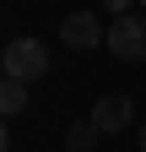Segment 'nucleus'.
<instances>
[{"label":"nucleus","mask_w":146,"mask_h":152,"mask_svg":"<svg viewBox=\"0 0 146 152\" xmlns=\"http://www.w3.org/2000/svg\"><path fill=\"white\" fill-rule=\"evenodd\" d=\"M60 44L65 49H103L108 44V27L98 22L92 11H70L65 22H60Z\"/></svg>","instance_id":"obj_3"},{"label":"nucleus","mask_w":146,"mask_h":152,"mask_svg":"<svg viewBox=\"0 0 146 152\" xmlns=\"http://www.w3.org/2000/svg\"><path fill=\"white\" fill-rule=\"evenodd\" d=\"M0 71L16 76V82H38V76L49 71V49L38 44V38H11L6 54H0Z\"/></svg>","instance_id":"obj_1"},{"label":"nucleus","mask_w":146,"mask_h":152,"mask_svg":"<svg viewBox=\"0 0 146 152\" xmlns=\"http://www.w3.org/2000/svg\"><path fill=\"white\" fill-rule=\"evenodd\" d=\"M141 6H146V0H141Z\"/></svg>","instance_id":"obj_9"},{"label":"nucleus","mask_w":146,"mask_h":152,"mask_svg":"<svg viewBox=\"0 0 146 152\" xmlns=\"http://www.w3.org/2000/svg\"><path fill=\"white\" fill-rule=\"evenodd\" d=\"M22 109H27V82L6 76L0 82V114H22Z\"/></svg>","instance_id":"obj_6"},{"label":"nucleus","mask_w":146,"mask_h":152,"mask_svg":"<svg viewBox=\"0 0 146 152\" xmlns=\"http://www.w3.org/2000/svg\"><path fill=\"white\" fill-rule=\"evenodd\" d=\"M98 136H103V130L92 125V114H87V120H76V125L65 130V147H70V152H92V147H98Z\"/></svg>","instance_id":"obj_5"},{"label":"nucleus","mask_w":146,"mask_h":152,"mask_svg":"<svg viewBox=\"0 0 146 152\" xmlns=\"http://www.w3.org/2000/svg\"><path fill=\"white\" fill-rule=\"evenodd\" d=\"M130 6L135 0H103V11H114V16H130Z\"/></svg>","instance_id":"obj_7"},{"label":"nucleus","mask_w":146,"mask_h":152,"mask_svg":"<svg viewBox=\"0 0 146 152\" xmlns=\"http://www.w3.org/2000/svg\"><path fill=\"white\" fill-rule=\"evenodd\" d=\"M108 49L119 60H146V16H114L108 22Z\"/></svg>","instance_id":"obj_2"},{"label":"nucleus","mask_w":146,"mask_h":152,"mask_svg":"<svg viewBox=\"0 0 146 152\" xmlns=\"http://www.w3.org/2000/svg\"><path fill=\"white\" fill-rule=\"evenodd\" d=\"M92 125L103 130V136L124 130V125H130V98H124V92H108V98H98V109H92Z\"/></svg>","instance_id":"obj_4"},{"label":"nucleus","mask_w":146,"mask_h":152,"mask_svg":"<svg viewBox=\"0 0 146 152\" xmlns=\"http://www.w3.org/2000/svg\"><path fill=\"white\" fill-rule=\"evenodd\" d=\"M135 147H141V152H146V120H141V130H135Z\"/></svg>","instance_id":"obj_8"}]
</instances>
